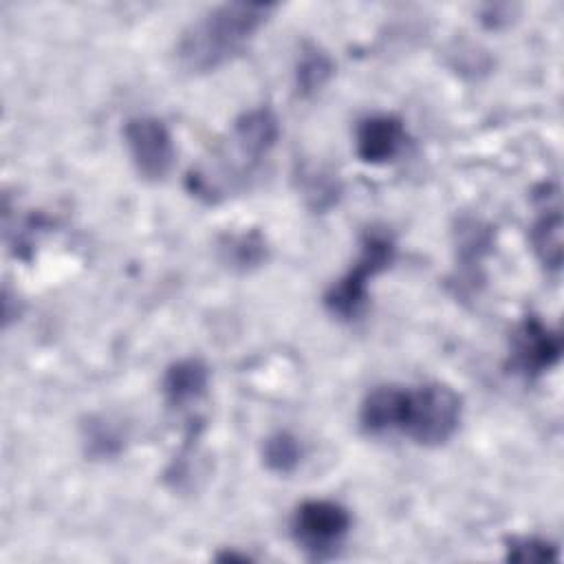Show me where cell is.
Instances as JSON below:
<instances>
[{"instance_id":"obj_1","label":"cell","mask_w":564,"mask_h":564,"mask_svg":"<svg viewBox=\"0 0 564 564\" xmlns=\"http://www.w3.org/2000/svg\"><path fill=\"white\" fill-rule=\"evenodd\" d=\"M275 11V4L227 2L194 20L176 44V59L187 73L200 75L231 62L260 26Z\"/></svg>"},{"instance_id":"obj_2","label":"cell","mask_w":564,"mask_h":564,"mask_svg":"<svg viewBox=\"0 0 564 564\" xmlns=\"http://www.w3.org/2000/svg\"><path fill=\"white\" fill-rule=\"evenodd\" d=\"M460 421V397L441 383H427L414 390L403 388L401 416L397 432L419 445H441L452 438Z\"/></svg>"},{"instance_id":"obj_3","label":"cell","mask_w":564,"mask_h":564,"mask_svg":"<svg viewBox=\"0 0 564 564\" xmlns=\"http://www.w3.org/2000/svg\"><path fill=\"white\" fill-rule=\"evenodd\" d=\"M394 258V240L386 229H368L361 238V249L350 267L324 297L326 308L339 319H355L368 302V282L379 275Z\"/></svg>"},{"instance_id":"obj_4","label":"cell","mask_w":564,"mask_h":564,"mask_svg":"<svg viewBox=\"0 0 564 564\" xmlns=\"http://www.w3.org/2000/svg\"><path fill=\"white\" fill-rule=\"evenodd\" d=\"M350 513L333 500H304L291 520L293 540L311 557H328L350 531Z\"/></svg>"},{"instance_id":"obj_5","label":"cell","mask_w":564,"mask_h":564,"mask_svg":"<svg viewBox=\"0 0 564 564\" xmlns=\"http://www.w3.org/2000/svg\"><path fill=\"white\" fill-rule=\"evenodd\" d=\"M126 148L137 172L148 181H161L172 170L174 143L165 123L156 117H134L123 128Z\"/></svg>"},{"instance_id":"obj_6","label":"cell","mask_w":564,"mask_h":564,"mask_svg":"<svg viewBox=\"0 0 564 564\" xmlns=\"http://www.w3.org/2000/svg\"><path fill=\"white\" fill-rule=\"evenodd\" d=\"M562 355V335L540 322L538 317H524L511 335L509 366L524 379H535L544 370L553 368Z\"/></svg>"},{"instance_id":"obj_7","label":"cell","mask_w":564,"mask_h":564,"mask_svg":"<svg viewBox=\"0 0 564 564\" xmlns=\"http://www.w3.org/2000/svg\"><path fill=\"white\" fill-rule=\"evenodd\" d=\"M280 134L278 117L271 108H251L242 112L231 128V152L234 161L229 165V172L236 170V176H247L275 145Z\"/></svg>"},{"instance_id":"obj_8","label":"cell","mask_w":564,"mask_h":564,"mask_svg":"<svg viewBox=\"0 0 564 564\" xmlns=\"http://www.w3.org/2000/svg\"><path fill=\"white\" fill-rule=\"evenodd\" d=\"M405 145V128L399 117L372 115L355 130V152L364 163L381 165L399 156Z\"/></svg>"},{"instance_id":"obj_9","label":"cell","mask_w":564,"mask_h":564,"mask_svg":"<svg viewBox=\"0 0 564 564\" xmlns=\"http://www.w3.org/2000/svg\"><path fill=\"white\" fill-rule=\"evenodd\" d=\"M538 200L542 203V207L540 216L531 227V245L538 260L546 269L557 271L562 264V214L557 194L544 185L542 194H538Z\"/></svg>"},{"instance_id":"obj_10","label":"cell","mask_w":564,"mask_h":564,"mask_svg":"<svg viewBox=\"0 0 564 564\" xmlns=\"http://www.w3.org/2000/svg\"><path fill=\"white\" fill-rule=\"evenodd\" d=\"M209 383V370L200 359L174 361L163 375V394L172 408H185L200 399Z\"/></svg>"},{"instance_id":"obj_11","label":"cell","mask_w":564,"mask_h":564,"mask_svg":"<svg viewBox=\"0 0 564 564\" xmlns=\"http://www.w3.org/2000/svg\"><path fill=\"white\" fill-rule=\"evenodd\" d=\"M403 388L399 386H377L370 390L361 403L359 421L368 434H388L397 432L401 416Z\"/></svg>"},{"instance_id":"obj_12","label":"cell","mask_w":564,"mask_h":564,"mask_svg":"<svg viewBox=\"0 0 564 564\" xmlns=\"http://www.w3.org/2000/svg\"><path fill=\"white\" fill-rule=\"evenodd\" d=\"M267 240L258 229L227 234L218 240L220 262L231 271H251L267 260Z\"/></svg>"},{"instance_id":"obj_13","label":"cell","mask_w":564,"mask_h":564,"mask_svg":"<svg viewBox=\"0 0 564 564\" xmlns=\"http://www.w3.org/2000/svg\"><path fill=\"white\" fill-rule=\"evenodd\" d=\"M335 64L328 57V53H324L319 46L315 44H304L297 64H295V88L302 97H311L315 93H319L328 79L333 77Z\"/></svg>"},{"instance_id":"obj_14","label":"cell","mask_w":564,"mask_h":564,"mask_svg":"<svg viewBox=\"0 0 564 564\" xmlns=\"http://www.w3.org/2000/svg\"><path fill=\"white\" fill-rule=\"evenodd\" d=\"M84 445L95 458H112L123 449L121 430L104 416H90L84 423Z\"/></svg>"},{"instance_id":"obj_15","label":"cell","mask_w":564,"mask_h":564,"mask_svg":"<svg viewBox=\"0 0 564 564\" xmlns=\"http://www.w3.org/2000/svg\"><path fill=\"white\" fill-rule=\"evenodd\" d=\"M262 458L271 471L291 474L302 460V447L293 434L275 432L264 441Z\"/></svg>"},{"instance_id":"obj_16","label":"cell","mask_w":564,"mask_h":564,"mask_svg":"<svg viewBox=\"0 0 564 564\" xmlns=\"http://www.w3.org/2000/svg\"><path fill=\"white\" fill-rule=\"evenodd\" d=\"M557 557H560L557 546L544 538L522 535V538H511L507 542V560L511 562L531 564V562H553Z\"/></svg>"},{"instance_id":"obj_17","label":"cell","mask_w":564,"mask_h":564,"mask_svg":"<svg viewBox=\"0 0 564 564\" xmlns=\"http://www.w3.org/2000/svg\"><path fill=\"white\" fill-rule=\"evenodd\" d=\"M509 18H511V7L509 4H487L482 9V18L480 20H482L485 26L496 29L502 22H509Z\"/></svg>"}]
</instances>
